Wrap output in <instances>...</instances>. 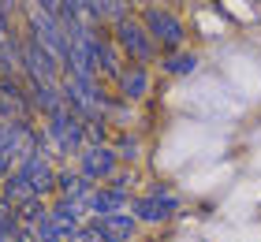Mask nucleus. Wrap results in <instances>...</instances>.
I'll return each instance as SVG.
<instances>
[{"instance_id":"2eb2a0df","label":"nucleus","mask_w":261,"mask_h":242,"mask_svg":"<svg viewBox=\"0 0 261 242\" xmlns=\"http://www.w3.org/2000/svg\"><path fill=\"white\" fill-rule=\"evenodd\" d=\"M0 198H4L8 205H15V209H19L22 201H30V198H34V190H30L27 179H22V172H15V168H11V172H8L4 179H0Z\"/></svg>"},{"instance_id":"7ed1b4c3","label":"nucleus","mask_w":261,"mask_h":242,"mask_svg":"<svg viewBox=\"0 0 261 242\" xmlns=\"http://www.w3.org/2000/svg\"><path fill=\"white\" fill-rule=\"evenodd\" d=\"M45 135L53 138L60 160H71V156H79L86 149V119L75 116L71 108H60V112H53L45 119Z\"/></svg>"},{"instance_id":"4468645a","label":"nucleus","mask_w":261,"mask_h":242,"mask_svg":"<svg viewBox=\"0 0 261 242\" xmlns=\"http://www.w3.org/2000/svg\"><path fill=\"white\" fill-rule=\"evenodd\" d=\"M198 52H191V48H179V52H164L161 56V67H164V75H175V78H187V75H194L198 71Z\"/></svg>"},{"instance_id":"1a4fd4ad","label":"nucleus","mask_w":261,"mask_h":242,"mask_svg":"<svg viewBox=\"0 0 261 242\" xmlns=\"http://www.w3.org/2000/svg\"><path fill=\"white\" fill-rule=\"evenodd\" d=\"M127 209H130V190L116 186V183H101L93 190V198L86 201L90 220L93 216H116V212H127Z\"/></svg>"},{"instance_id":"f3484780","label":"nucleus","mask_w":261,"mask_h":242,"mask_svg":"<svg viewBox=\"0 0 261 242\" xmlns=\"http://www.w3.org/2000/svg\"><path fill=\"white\" fill-rule=\"evenodd\" d=\"M15 212H19L22 227H27V231H30V227L38 224V220H45V216H49V201H45V198H30V201H22V205H19Z\"/></svg>"},{"instance_id":"423d86ee","label":"nucleus","mask_w":261,"mask_h":242,"mask_svg":"<svg viewBox=\"0 0 261 242\" xmlns=\"http://www.w3.org/2000/svg\"><path fill=\"white\" fill-rule=\"evenodd\" d=\"M75 160H79L75 168L90 179V183H97V186L109 183V179L120 172V156H116L112 145H86V149H82Z\"/></svg>"},{"instance_id":"412c9836","label":"nucleus","mask_w":261,"mask_h":242,"mask_svg":"<svg viewBox=\"0 0 261 242\" xmlns=\"http://www.w3.org/2000/svg\"><path fill=\"white\" fill-rule=\"evenodd\" d=\"M19 242H41V238H34V235H22V238H19Z\"/></svg>"},{"instance_id":"39448f33","label":"nucleus","mask_w":261,"mask_h":242,"mask_svg":"<svg viewBox=\"0 0 261 242\" xmlns=\"http://www.w3.org/2000/svg\"><path fill=\"white\" fill-rule=\"evenodd\" d=\"M15 172H22V179H27L30 190H34V198H45V201H49L53 194H56V160H53L49 153L30 149V153L15 164Z\"/></svg>"},{"instance_id":"dca6fc26","label":"nucleus","mask_w":261,"mask_h":242,"mask_svg":"<svg viewBox=\"0 0 261 242\" xmlns=\"http://www.w3.org/2000/svg\"><path fill=\"white\" fill-rule=\"evenodd\" d=\"M22 235H30V231L22 227L15 205H8L4 198H0V238H4V242H19Z\"/></svg>"},{"instance_id":"6ab92c4d","label":"nucleus","mask_w":261,"mask_h":242,"mask_svg":"<svg viewBox=\"0 0 261 242\" xmlns=\"http://www.w3.org/2000/svg\"><path fill=\"white\" fill-rule=\"evenodd\" d=\"M71 242H105V238H101V231H97V227H93V220H86V224H82L75 235H71Z\"/></svg>"},{"instance_id":"f257e3e1","label":"nucleus","mask_w":261,"mask_h":242,"mask_svg":"<svg viewBox=\"0 0 261 242\" xmlns=\"http://www.w3.org/2000/svg\"><path fill=\"white\" fill-rule=\"evenodd\" d=\"M138 19H142V26H146V34L153 38V45L161 48V56H164V52H179V48L187 45V26H183V19L175 15L172 8H164V4H146Z\"/></svg>"},{"instance_id":"f03ea898","label":"nucleus","mask_w":261,"mask_h":242,"mask_svg":"<svg viewBox=\"0 0 261 242\" xmlns=\"http://www.w3.org/2000/svg\"><path fill=\"white\" fill-rule=\"evenodd\" d=\"M109 34H112L116 48L123 52V60H130V64H153V60H161V48L153 45V38L146 34L138 15H127L120 22H112Z\"/></svg>"},{"instance_id":"4be33fe9","label":"nucleus","mask_w":261,"mask_h":242,"mask_svg":"<svg viewBox=\"0 0 261 242\" xmlns=\"http://www.w3.org/2000/svg\"><path fill=\"white\" fill-rule=\"evenodd\" d=\"M127 4H146V0H127Z\"/></svg>"},{"instance_id":"0eeeda50","label":"nucleus","mask_w":261,"mask_h":242,"mask_svg":"<svg viewBox=\"0 0 261 242\" xmlns=\"http://www.w3.org/2000/svg\"><path fill=\"white\" fill-rule=\"evenodd\" d=\"M22 86H27V97L34 104V116H45L49 119L53 112H60L64 104V93H60V82H49V78H22Z\"/></svg>"},{"instance_id":"a211bd4d","label":"nucleus","mask_w":261,"mask_h":242,"mask_svg":"<svg viewBox=\"0 0 261 242\" xmlns=\"http://www.w3.org/2000/svg\"><path fill=\"white\" fill-rule=\"evenodd\" d=\"M112 149H116V156H120V164H135L138 156H142V142H138L135 135H123Z\"/></svg>"},{"instance_id":"6e6552de","label":"nucleus","mask_w":261,"mask_h":242,"mask_svg":"<svg viewBox=\"0 0 261 242\" xmlns=\"http://www.w3.org/2000/svg\"><path fill=\"white\" fill-rule=\"evenodd\" d=\"M123 52L116 48V41H112V34H109V26H101V34H97V41H93V67H97V78H120V71H123Z\"/></svg>"},{"instance_id":"f8f14e48","label":"nucleus","mask_w":261,"mask_h":242,"mask_svg":"<svg viewBox=\"0 0 261 242\" xmlns=\"http://www.w3.org/2000/svg\"><path fill=\"white\" fill-rule=\"evenodd\" d=\"M93 227L101 231L105 242H135L138 235V220L130 212H116V216H93Z\"/></svg>"},{"instance_id":"9b49d317","label":"nucleus","mask_w":261,"mask_h":242,"mask_svg":"<svg viewBox=\"0 0 261 242\" xmlns=\"http://www.w3.org/2000/svg\"><path fill=\"white\" fill-rule=\"evenodd\" d=\"M93 190H97V183H90L79 168H67V164L56 168V198H71V201L86 205L93 198Z\"/></svg>"},{"instance_id":"aec40b11","label":"nucleus","mask_w":261,"mask_h":242,"mask_svg":"<svg viewBox=\"0 0 261 242\" xmlns=\"http://www.w3.org/2000/svg\"><path fill=\"white\" fill-rule=\"evenodd\" d=\"M19 11H22V0H0V15H4V19H11V22H15V15H19Z\"/></svg>"},{"instance_id":"20e7f679","label":"nucleus","mask_w":261,"mask_h":242,"mask_svg":"<svg viewBox=\"0 0 261 242\" xmlns=\"http://www.w3.org/2000/svg\"><path fill=\"white\" fill-rule=\"evenodd\" d=\"M179 212V194L172 186H149L146 194H138V198H130V216H135L138 224H164L172 220V216Z\"/></svg>"},{"instance_id":"9d476101","label":"nucleus","mask_w":261,"mask_h":242,"mask_svg":"<svg viewBox=\"0 0 261 242\" xmlns=\"http://www.w3.org/2000/svg\"><path fill=\"white\" fill-rule=\"evenodd\" d=\"M149 86H153V78H149V67L146 64H123V71H120V78H116V97H123V101L130 104V101H142V97L149 93Z\"/></svg>"},{"instance_id":"ddd939ff","label":"nucleus","mask_w":261,"mask_h":242,"mask_svg":"<svg viewBox=\"0 0 261 242\" xmlns=\"http://www.w3.org/2000/svg\"><path fill=\"white\" fill-rule=\"evenodd\" d=\"M82 4H86V15H90L93 26H112V22L130 15L127 0H82Z\"/></svg>"}]
</instances>
